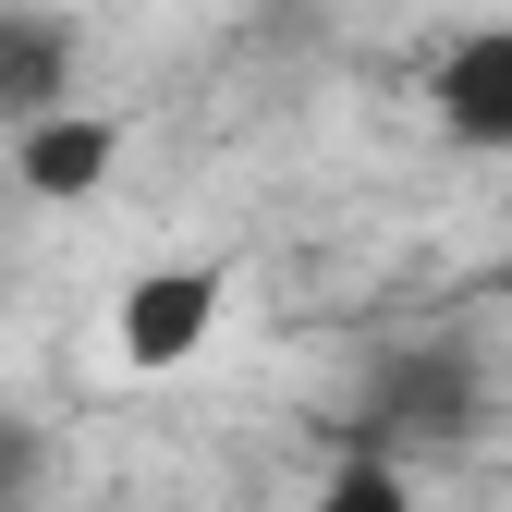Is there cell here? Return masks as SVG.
Here are the masks:
<instances>
[{
  "mask_svg": "<svg viewBox=\"0 0 512 512\" xmlns=\"http://www.w3.org/2000/svg\"><path fill=\"white\" fill-rule=\"evenodd\" d=\"M354 439H378V452H452V439H476V354H452V342L378 354Z\"/></svg>",
  "mask_w": 512,
  "mask_h": 512,
  "instance_id": "obj_1",
  "label": "cell"
},
{
  "mask_svg": "<svg viewBox=\"0 0 512 512\" xmlns=\"http://www.w3.org/2000/svg\"><path fill=\"white\" fill-rule=\"evenodd\" d=\"M427 110H439L452 147L512 159V25H464L452 49H439L427 61Z\"/></svg>",
  "mask_w": 512,
  "mask_h": 512,
  "instance_id": "obj_2",
  "label": "cell"
},
{
  "mask_svg": "<svg viewBox=\"0 0 512 512\" xmlns=\"http://www.w3.org/2000/svg\"><path fill=\"white\" fill-rule=\"evenodd\" d=\"M208 330H220V269H147L135 293H122V317H110V342H122V366H196L208 354Z\"/></svg>",
  "mask_w": 512,
  "mask_h": 512,
  "instance_id": "obj_3",
  "label": "cell"
},
{
  "mask_svg": "<svg viewBox=\"0 0 512 512\" xmlns=\"http://www.w3.org/2000/svg\"><path fill=\"white\" fill-rule=\"evenodd\" d=\"M74 61H86L74 13H25V0H0V122H13V135L74 110Z\"/></svg>",
  "mask_w": 512,
  "mask_h": 512,
  "instance_id": "obj_4",
  "label": "cell"
},
{
  "mask_svg": "<svg viewBox=\"0 0 512 512\" xmlns=\"http://www.w3.org/2000/svg\"><path fill=\"white\" fill-rule=\"evenodd\" d=\"M122 159V122L110 110H61V122H25L13 135V183L25 196H98Z\"/></svg>",
  "mask_w": 512,
  "mask_h": 512,
  "instance_id": "obj_5",
  "label": "cell"
},
{
  "mask_svg": "<svg viewBox=\"0 0 512 512\" xmlns=\"http://www.w3.org/2000/svg\"><path fill=\"white\" fill-rule=\"evenodd\" d=\"M305 512H415V476H403V452H378V439H330V476H317V500Z\"/></svg>",
  "mask_w": 512,
  "mask_h": 512,
  "instance_id": "obj_6",
  "label": "cell"
},
{
  "mask_svg": "<svg viewBox=\"0 0 512 512\" xmlns=\"http://www.w3.org/2000/svg\"><path fill=\"white\" fill-rule=\"evenodd\" d=\"M37 488H49V439H37L25 415H0V512H25Z\"/></svg>",
  "mask_w": 512,
  "mask_h": 512,
  "instance_id": "obj_7",
  "label": "cell"
}]
</instances>
